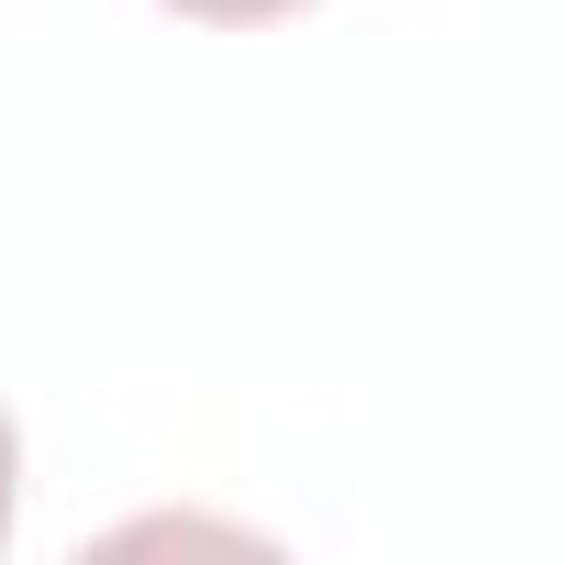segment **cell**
Returning a JSON list of instances; mask_svg holds the SVG:
<instances>
[{"label":"cell","mask_w":565,"mask_h":565,"mask_svg":"<svg viewBox=\"0 0 565 565\" xmlns=\"http://www.w3.org/2000/svg\"><path fill=\"white\" fill-rule=\"evenodd\" d=\"M178 12H200V23H266V12H300V0H178Z\"/></svg>","instance_id":"obj_1"}]
</instances>
